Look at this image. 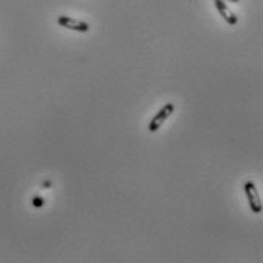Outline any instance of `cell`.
I'll return each mask as SVG.
<instances>
[{
	"instance_id": "obj_2",
	"label": "cell",
	"mask_w": 263,
	"mask_h": 263,
	"mask_svg": "<svg viewBox=\"0 0 263 263\" xmlns=\"http://www.w3.org/2000/svg\"><path fill=\"white\" fill-rule=\"evenodd\" d=\"M175 112V104L173 103H167L166 106H163L159 110H158V113L153 116V119L149 123V132H158L163 126H164V123L172 116V113Z\"/></svg>"
},
{
	"instance_id": "obj_6",
	"label": "cell",
	"mask_w": 263,
	"mask_h": 263,
	"mask_svg": "<svg viewBox=\"0 0 263 263\" xmlns=\"http://www.w3.org/2000/svg\"><path fill=\"white\" fill-rule=\"evenodd\" d=\"M224 2H233V3H237V2H240V0H224Z\"/></svg>"
},
{
	"instance_id": "obj_1",
	"label": "cell",
	"mask_w": 263,
	"mask_h": 263,
	"mask_svg": "<svg viewBox=\"0 0 263 263\" xmlns=\"http://www.w3.org/2000/svg\"><path fill=\"white\" fill-rule=\"evenodd\" d=\"M244 190H245V194H247L248 205H250L251 211L256 213V214H260V213H262L263 204L262 199H260V194H259V191H257L256 184L251 182V180H247V182L244 184Z\"/></svg>"
},
{
	"instance_id": "obj_5",
	"label": "cell",
	"mask_w": 263,
	"mask_h": 263,
	"mask_svg": "<svg viewBox=\"0 0 263 263\" xmlns=\"http://www.w3.org/2000/svg\"><path fill=\"white\" fill-rule=\"evenodd\" d=\"M32 204H34L35 207H42V205H43V197L35 196V197H34V200H32Z\"/></svg>"
},
{
	"instance_id": "obj_4",
	"label": "cell",
	"mask_w": 263,
	"mask_h": 263,
	"mask_svg": "<svg viewBox=\"0 0 263 263\" xmlns=\"http://www.w3.org/2000/svg\"><path fill=\"white\" fill-rule=\"evenodd\" d=\"M214 6H216V9L219 11V14L222 15V18L228 25H231V26H236L237 25V15L228 8V5L224 0H214Z\"/></svg>"
},
{
	"instance_id": "obj_3",
	"label": "cell",
	"mask_w": 263,
	"mask_h": 263,
	"mask_svg": "<svg viewBox=\"0 0 263 263\" xmlns=\"http://www.w3.org/2000/svg\"><path fill=\"white\" fill-rule=\"evenodd\" d=\"M57 22L62 28H66V29H71L75 32H89L90 31V25L88 22H83V20H78V18H74L69 15H60L57 18Z\"/></svg>"
}]
</instances>
